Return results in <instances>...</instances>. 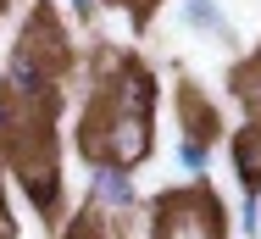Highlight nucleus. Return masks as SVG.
I'll list each match as a JSON object with an SVG mask.
<instances>
[{"label": "nucleus", "mask_w": 261, "mask_h": 239, "mask_svg": "<svg viewBox=\"0 0 261 239\" xmlns=\"http://www.w3.org/2000/svg\"><path fill=\"white\" fill-rule=\"evenodd\" d=\"M0 239H11V217H0Z\"/></svg>", "instance_id": "12"}, {"label": "nucleus", "mask_w": 261, "mask_h": 239, "mask_svg": "<svg viewBox=\"0 0 261 239\" xmlns=\"http://www.w3.org/2000/svg\"><path fill=\"white\" fill-rule=\"evenodd\" d=\"M156 239H222V211L206 189L178 195L156 211Z\"/></svg>", "instance_id": "2"}, {"label": "nucleus", "mask_w": 261, "mask_h": 239, "mask_svg": "<svg viewBox=\"0 0 261 239\" xmlns=\"http://www.w3.org/2000/svg\"><path fill=\"white\" fill-rule=\"evenodd\" d=\"M178 11H184V22H189L195 34H222V28H228L217 0H178Z\"/></svg>", "instance_id": "8"}, {"label": "nucleus", "mask_w": 261, "mask_h": 239, "mask_svg": "<svg viewBox=\"0 0 261 239\" xmlns=\"http://www.w3.org/2000/svg\"><path fill=\"white\" fill-rule=\"evenodd\" d=\"M233 173L245 189H261V123H245L233 134Z\"/></svg>", "instance_id": "6"}, {"label": "nucleus", "mask_w": 261, "mask_h": 239, "mask_svg": "<svg viewBox=\"0 0 261 239\" xmlns=\"http://www.w3.org/2000/svg\"><path fill=\"white\" fill-rule=\"evenodd\" d=\"M156 106V78L145 67H117L111 78V95H106V111H122V117H150Z\"/></svg>", "instance_id": "5"}, {"label": "nucleus", "mask_w": 261, "mask_h": 239, "mask_svg": "<svg viewBox=\"0 0 261 239\" xmlns=\"http://www.w3.org/2000/svg\"><path fill=\"white\" fill-rule=\"evenodd\" d=\"M72 17H95V0H72Z\"/></svg>", "instance_id": "11"}, {"label": "nucleus", "mask_w": 261, "mask_h": 239, "mask_svg": "<svg viewBox=\"0 0 261 239\" xmlns=\"http://www.w3.org/2000/svg\"><path fill=\"white\" fill-rule=\"evenodd\" d=\"M178 173H189V178H206L211 173V139L206 134H178Z\"/></svg>", "instance_id": "7"}, {"label": "nucleus", "mask_w": 261, "mask_h": 239, "mask_svg": "<svg viewBox=\"0 0 261 239\" xmlns=\"http://www.w3.org/2000/svg\"><path fill=\"white\" fill-rule=\"evenodd\" d=\"M11 173H17L22 195H28L45 217H56V206H61V173H56V156H50V150H45L39 139H22L17 156H11Z\"/></svg>", "instance_id": "3"}, {"label": "nucleus", "mask_w": 261, "mask_h": 239, "mask_svg": "<svg viewBox=\"0 0 261 239\" xmlns=\"http://www.w3.org/2000/svg\"><path fill=\"white\" fill-rule=\"evenodd\" d=\"M134 206H139L134 173L111 167V161H89V211L95 217H128Z\"/></svg>", "instance_id": "4"}, {"label": "nucleus", "mask_w": 261, "mask_h": 239, "mask_svg": "<svg viewBox=\"0 0 261 239\" xmlns=\"http://www.w3.org/2000/svg\"><path fill=\"white\" fill-rule=\"evenodd\" d=\"M17 128H22V111H17V100L0 89V134H17Z\"/></svg>", "instance_id": "10"}, {"label": "nucleus", "mask_w": 261, "mask_h": 239, "mask_svg": "<svg viewBox=\"0 0 261 239\" xmlns=\"http://www.w3.org/2000/svg\"><path fill=\"white\" fill-rule=\"evenodd\" d=\"M239 234L245 239L261 234V189H245V200H239Z\"/></svg>", "instance_id": "9"}, {"label": "nucleus", "mask_w": 261, "mask_h": 239, "mask_svg": "<svg viewBox=\"0 0 261 239\" xmlns=\"http://www.w3.org/2000/svg\"><path fill=\"white\" fill-rule=\"evenodd\" d=\"M84 156L134 173L150 156V117H122V111H100V123L89 117L84 123Z\"/></svg>", "instance_id": "1"}]
</instances>
